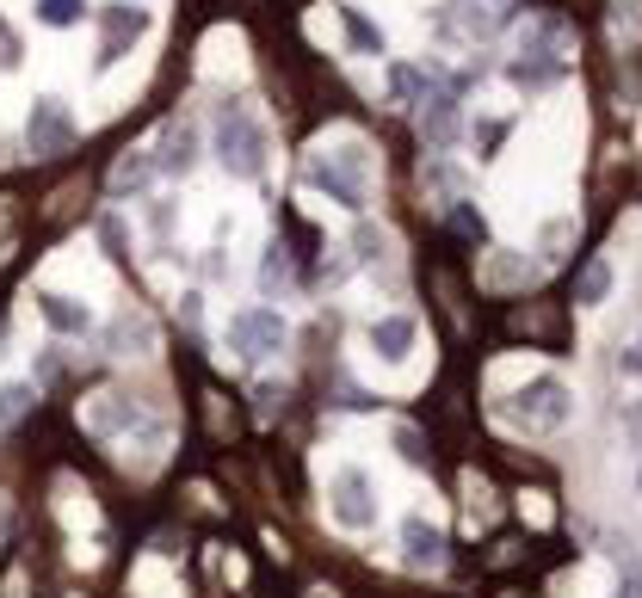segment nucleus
<instances>
[{"label":"nucleus","instance_id":"nucleus-11","mask_svg":"<svg viewBox=\"0 0 642 598\" xmlns=\"http://www.w3.org/2000/svg\"><path fill=\"white\" fill-rule=\"evenodd\" d=\"M364 346H371L377 364L401 371V364L420 352V321H415V315H377L371 327H364Z\"/></svg>","mask_w":642,"mask_h":598},{"label":"nucleus","instance_id":"nucleus-21","mask_svg":"<svg viewBox=\"0 0 642 598\" xmlns=\"http://www.w3.org/2000/svg\"><path fill=\"white\" fill-rule=\"evenodd\" d=\"M612 284H617L612 259H587V266H581V278H575V303L581 308H600L605 296H612Z\"/></svg>","mask_w":642,"mask_h":598},{"label":"nucleus","instance_id":"nucleus-16","mask_svg":"<svg viewBox=\"0 0 642 598\" xmlns=\"http://www.w3.org/2000/svg\"><path fill=\"white\" fill-rule=\"evenodd\" d=\"M334 13H340V26H347V50L352 56H364V62L389 56V38H383V26H377V19H364L352 0H334Z\"/></svg>","mask_w":642,"mask_h":598},{"label":"nucleus","instance_id":"nucleus-31","mask_svg":"<svg viewBox=\"0 0 642 598\" xmlns=\"http://www.w3.org/2000/svg\"><path fill=\"white\" fill-rule=\"evenodd\" d=\"M136 592H148V598L174 592V586H167V574H160V561H143V568H136Z\"/></svg>","mask_w":642,"mask_h":598},{"label":"nucleus","instance_id":"nucleus-27","mask_svg":"<svg viewBox=\"0 0 642 598\" xmlns=\"http://www.w3.org/2000/svg\"><path fill=\"white\" fill-rule=\"evenodd\" d=\"M612 38L624 43L642 38V0H612Z\"/></svg>","mask_w":642,"mask_h":598},{"label":"nucleus","instance_id":"nucleus-30","mask_svg":"<svg viewBox=\"0 0 642 598\" xmlns=\"http://www.w3.org/2000/svg\"><path fill=\"white\" fill-rule=\"evenodd\" d=\"M26 62V43H19V31H13V19L0 13V75H13V68Z\"/></svg>","mask_w":642,"mask_h":598},{"label":"nucleus","instance_id":"nucleus-5","mask_svg":"<svg viewBox=\"0 0 642 598\" xmlns=\"http://www.w3.org/2000/svg\"><path fill=\"white\" fill-rule=\"evenodd\" d=\"M223 346L235 352L241 364H272L284 346H291V321L266 303H247L223 321Z\"/></svg>","mask_w":642,"mask_h":598},{"label":"nucleus","instance_id":"nucleus-35","mask_svg":"<svg viewBox=\"0 0 642 598\" xmlns=\"http://www.w3.org/2000/svg\"><path fill=\"white\" fill-rule=\"evenodd\" d=\"M612 598H642V568H624V574H617Z\"/></svg>","mask_w":642,"mask_h":598},{"label":"nucleus","instance_id":"nucleus-17","mask_svg":"<svg viewBox=\"0 0 642 598\" xmlns=\"http://www.w3.org/2000/svg\"><path fill=\"white\" fill-rule=\"evenodd\" d=\"M148 186H155V160H148V148L118 155V167H111V192H118V198H148Z\"/></svg>","mask_w":642,"mask_h":598},{"label":"nucleus","instance_id":"nucleus-22","mask_svg":"<svg viewBox=\"0 0 642 598\" xmlns=\"http://www.w3.org/2000/svg\"><path fill=\"white\" fill-rule=\"evenodd\" d=\"M56 493H62V519H68V525H87V531H94V525H99L94 493H87V488H75V481H56Z\"/></svg>","mask_w":642,"mask_h":598},{"label":"nucleus","instance_id":"nucleus-24","mask_svg":"<svg viewBox=\"0 0 642 598\" xmlns=\"http://www.w3.org/2000/svg\"><path fill=\"white\" fill-rule=\"evenodd\" d=\"M87 19V0H38V26L50 31H75Z\"/></svg>","mask_w":642,"mask_h":598},{"label":"nucleus","instance_id":"nucleus-32","mask_svg":"<svg viewBox=\"0 0 642 598\" xmlns=\"http://www.w3.org/2000/svg\"><path fill=\"white\" fill-rule=\"evenodd\" d=\"M445 210H451V228H457V235H488V223H481V210H469L464 198H457V204H445Z\"/></svg>","mask_w":642,"mask_h":598},{"label":"nucleus","instance_id":"nucleus-14","mask_svg":"<svg viewBox=\"0 0 642 598\" xmlns=\"http://www.w3.org/2000/svg\"><path fill=\"white\" fill-rule=\"evenodd\" d=\"M457 130H464V99H457V94H451V80H445L439 94L420 106V136H427L432 148H451Z\"/></svg>","mask_w":642,"mask_h":598},{"label":"nucleus","instance_id":"nucleus-38","mask_svg":"<svg viewBox=\"0 0 642 598\" xmlns=\"http://www.w3.org/2000/svg\"><path fill=\"white\" fill-rule=\"evenodd\" d=\"M0 359H7V327H0Z\"/></svg>","mask_w":642,"mask_h":598},{"label":"nucleus","instance_id":"nucleus-13","mask_svg":"<svg viewBox=\"0 0 642 598\" xmlns=\"http://www.w3.org/2000/svg\"><path fill=\"white\" fill-rule=\"evenodd\" d=\"M38 315L50 333H62V340H80V333H94V303L80 291H56V284H43L38 291Z\"/></svg>","mask_w":642,"mask_h":598},{"label":"nucleus","instance_id":"nucleus-4","mask_svg":"<svg viewBox=\"0 0 642 598\" xmlns=\"http://www.w3.org/2000/svg\"><path fill=\"white\" fill-rule=\"evenodd\" d=\"M500 413H507L519 432H562V425L575 420V389L562 383V376L537 371V376H525L519 395H513Z\"/></svg>","mask_w":642,"mask_h":598},{"label":"nucleus","instance_id":"nucleus-26","mask_svg":"<svg viewBox=\"0 0 642 598\" xmlns=\"http://www.w3.org/2000/svg\"><path fill=\"white\" fill-rule=\"evenodd\" d=\"M507 13H513V0H469V7H464V26L481 38V31H495Z\"/></svg>","mask_w":642,"mask_h":598},{"label":"nucleus","instance_id":"nucleus-29","mask_svg":"<svg viewBox=\"0 0 642 598\" xmlns=\"http://www.w3.org/2000/svg\"><path fill=\"white\" fill-rule=\"evenodd\" d=\"M31 401H38V389H31V383H0V420H19Z\"/></svg>","mask_w":642,"mask_h":598},{"label":"nucleus","instance_id":"nucleus-2","mask_svg":"<svg viewBox=\"0 0 642 598\" xmlns=\"http://www.w3.org/2000/svg\"><path fill=\"white\" fill-rule=\"evenodd\" d=\"M211 155H216V167H223L228 179H266V167H272V130H266V118H260L247 99H235V94H223L216 99V118H211Z\"/></svg>","mask_w":642,"mask_h":598},{"label":"nucleus","instance_id":"nucleus-39","mask_svg":"<svg viewBox=\"0 0 642 598\" xmlns=\"http://www.w3.org/2000/svg\"><path fill=\"white\" fill-rule=\"evenodd\" d=\"M124 7H148V0H124Z\"/></svg>","mask_w":642,"mask_h":598},{"label":"nucleus","instance_id":"nucleus-15","mask_svg":"<svg viewBox=\"0 0 642 598\" xmlns=\"http://www.w3.org/2000/svg\"><path fill=\"white\" fill-rule=\"evenodd\" d=\"M401 556L415 561V568H439L445 561V531L427 512H408V519H401Z\"/></svg>","mask_w":642,"mask_h":598},{"label":"nucleus","instance_id":"nucleus-37","mask_svg":"<svg viewBox=\"0 0 642 598\" xmlns=\"http://www.w3.org/2000/svg\"><path fill=\"white\" fill-rule=\"evenodd\" d=\"M7 598H26V574H13V580H7Z\"/></svg>","mask_w":642,"mask_h":598},{"label":"nucleus","instance_id":"nucleus-8","mask_svg":"<svg viewBox=\"0 0 642 598\" xmlns=\"http://www.w3.org/2000/svg\"><path fill=\"white\" fill-rule=\"evenodd\" d=\"M148 160H155V174L167 179H192L198 174V160H204V136L192 118H160L155 143H148Z\"/></svg>","mask_w":642,"mask_h":598},{"label":"nucleus","instance_id":"nucleus-23","mask_svg":"<svg viewBox=\"0 0 642 598\" xmlns=\"http://www.w3.org/2000/svg\"><path fill=\"white\" fill-rule=\"evenodd\" d=\"M284 401H291V383H284V376H260L254 383V420H279Z\"/></svg>","mask_w":642,"mask_h":598},{"label":"nucleus","instance_id":"nucleus-28","mask_svg":"<svg viewBox=\"0 0 642 598\" xmlns=\"http://www.w3.org/2000/svg\"><path fill=\"white\" fill-rule=\"evenodd\" d=\"M143 204H148V235L167 241V235L179 228V204H174V198H143Z\"/></svg>","mask_w":642,"mask_h":598},{"label":"nucleus","instance_id":"nucleus-40","mask_svg":"<svg viewBox=\"0 0 642 598\" xmlns=\"http://www.w3.org/2000/svg\"><path fill=\"white\" fill-rule=\"evenodd\" d=\"M636 481H642V476H636Z\"/></svg>","mask_w":642,"mask_h":598},{"label":"nucleus","instance_id":"nucleus-10","mask_svg":"<svg viewBox=\"0 0 642 598\" xmlns=\"http://www.w3.org/2000/svg\"><path fill=\"white\" fill-rule=\"evenodd\" d=\"M80 425H87L94 439H106V444H130V432L143 425V408H136L124 389H99V395L80 401Z\"/></svg>","mask_w":642,"mask_h":598},{"label":"nucleus","instance_id":"nucleus-18","mask_svg":"<svg viewBox=\"0 0 642 598\" xmlns=\"http://www.w3.org/2000/svg\"><path fill=\"white\" fill-rule=\"evenodd\" d=\"M396 241H389V228L383 223H364L359 216V228H352V266H364V272H377V266H389L396 259Z\"/></svg>","mask_w":642,"mask_h":598},{"label":"nucleus","instance_id":"nucleus-33","mask_svg":"<svg viewBox=\"0 0 642 598\" xmlns=\"http://www.w3.org/2000/svg\"><path fill=\"white\" fill-rule=\"evenodd\" d=\"M519 512L537 525V531H544V525L556 519V512H549V493H537V488H532V493H519Z\"/></svg>","mask_w":642,"mask_h":598},{"label":"nucleus","instance_id":"nucleus-34","mask_svg":"<svg viewBox=\"0 0 642 598\" xmlns=\"http://www.w3.org/2000/svg\"><path fill=\"white\" fill-rule=\"evenodd\" d=\"M396 444H401V457H408V463H427V451H420V432H415V425H396Z\"/></svg>","mask_w":642,"mask_h":598},{"label":"nucleus","instance_id":"nucleus-36","mask_svg":"<svg viewBox=\"0 0 642 598\" xmlns=\"http://www.w3.org/2000/svg\"><path fill=\"white\" fill-rule=\"evenodd\" d=\"M617 371H624V376H642V340H636L630 352H617Z\"/></svg>","mask_w":642,"mask_h":598},{"label":"nucleus","instance_id":"nucleus-7","mask_svg":"<svg viewBox=\"0 0 642 598\" xmlns=\"http://www.w3.org/2000/svg\"><path fill=\"white\" fill-rule=\"evenodd\" d=\"M75 136H80V118H75V106H68L62 94L31 99V111H26V155H31V160L62 155V148L75 143Z\"/></svg>","mask_w":642,"mask_h":598},{"label":"nucleus","instance_id":"nucleus-1","mask_svg":"<svg viewBox=\"0 0 642 598\" xmlns=\"http://www.w3.org/2000/svg\"><path fill=\"white\" fill-rule=\"evenodd\" d=\"M303 186L315 192V198H328V204L359 216L364 204H371V186H377V148L364 143L352 124H334V130L315 136V148H309Z\"/></svg>","mask_w":642,"mask_h":598},{"label":"nucleus","instance_id":"nucleus-6","mask_svg":"<svg viewBox=\"0 0 642 598\" xmlns=\"http://www.w3.org/2000/svg\"><path fill=\"white\" fill-rule=\"evenodd\" d=\"M328 519H334L340 531H352V537L377 531L383 500H377V476L364 463H340L334 476H328Z\"/></svg>","mask_w":642,"mask_h":598},{"label":"nucleus","instance_id":"nucleus-3","mask_svg":"<svg viewBox=\"0 0 642 598\" xmlns=\"http://www.w3.org/2000/svg\"><path fill=\"white\" fill-rule=\"evenodd\" d=\"M568 56H575V38H568V26H562L556 13H532V19L519 26V38H513L507 75L519 80V87H549V80L568 75Z\"/></svg>","mask_w":642,"mask_h":598},{"label":"nucleus","instance_id":"nucleus-19","mask_svg":"<svg viewBox=\"0 0 642 598\" xmlns=\"http://www.w3.org/2000/svg\"><path fill=\"white\" fill-rule=\"evenodd\" d=\"M241 68H247V62H241V31H211V38H204V75H228V80H235L241 75Z\"/></svg>","mask_w":642,"mask_h":598},{"label":"nucleus","instance_id":"nucleus-20","mask_svg":"<svg viewBox=\"0 0 642 598\" xmlns=\"http://www.w3.org/2000/svg\"><path fill=\"white\" fill-rule=\"evenodd\" d=\"M481 278L495 284V291H513V284H532L537 278V259H525V253H513V247H500L488 266H481Z\"/></svg>","mask_w":642,"mask_h":598},{"label":"nucleus","instance_id":"nucleus-9","mask_svg":"<svg viewBox=\"0 0 642 598\" xmlns=\"http://www.w3.org/2000/svg\"><path fill=\"white\" fill-rule=\"evenodd\" d=\"M155 26V13H148V7H106V13H99V56H94V75H106V68H118L124 56L136 50V38H143V31Z\"/></svg>","mask_w":642,"mask_h":598},{"label":"nucleus","instance_id":"nucleus-25","mask_svg":"<svg viewBox=\"0 0 642 598\" xmlns=\"http://www.w3.org/2000/svg\"><path fill=\"white\" fill-rule=\"evenodd\" d=\"M284 284H291V253H284L279 241H272V247H266V259H260V291H266V296H279Z\"/></svg>","mask_w":642,"mask_h":598},{"label":"nucleus","instance_id":"nucleus-12","mask_svg":"<svg viewBox=\"0 0 642 598\" xmlns=\"http://www.w3.org/2000/svg\"><path fill=\"white\" fill-rule=\"evenodd\" d=\"M155 346H160V333H155V315H148V308L124 303L118 315L106 321V352L111 359H155Z\"/></svg>","mask_w":642,"mask_h":598}]
</instances>
